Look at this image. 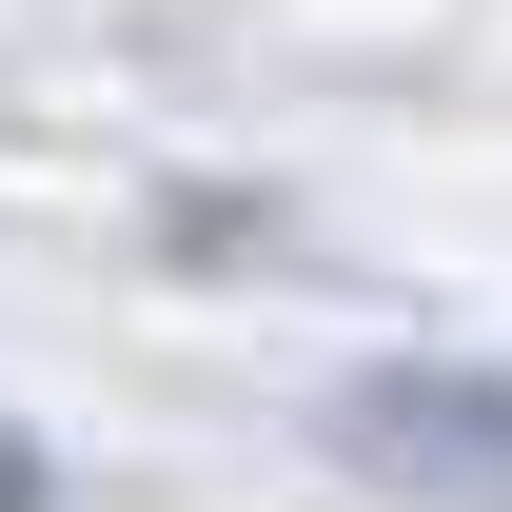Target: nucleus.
<instances>
[{"label": "nucleus", "mask_w": 512, "mask_h": 512, "mask_svg": "<svg viewBox=\"0 0 512 512\" xmlns=\"http://www.w3.org/2000/svg\"><path fill=\"white\" fill-rule=\"evenodd\" d=\"M40 493H60V473H40V434L0 414V512H40Z\"/></svg>", "instance_id": "1"}]
</instances>
